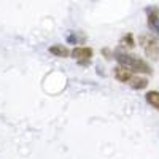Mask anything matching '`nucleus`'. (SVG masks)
<instances>
[{
	"instance_id": "4",
	"label": "nucleus",
	"mask_w": 159,
	"mask_h": 159,
	"mask_svg": "<svg viewBox=\"0 0 159 159\" xmlns=\"http://www.w3.org/2000/svg\"><path fill=\"white\" fill-rule=\"evenodd\" d=\"M92 54H94V52H92V49L89 46H76V48L72 49V57L75 61H78L80 64L89 62L91 57H92Z\"/></svg>"
},
{
	"instance_id": "7",
	"label": "nucleus",
	"mask_w": 159,
	"mask_h": 159,
	"mask_svg": "<svg viewBox=\"0 0 159 159\" xmlns=\"http://www.w3.org/2000/svg\"><path fill=\"white\" fill-rule=\"evenodd\" d=\"M49 52L52 56H57V57H69L70 56L69 48H65L64 45H52V46H49Z\"/></svg>"
},
{
	"instance_id": "1",
	"label": "nucleus",
	"mask_w": 159,
	"mask_h": 159,
	"mask_svg": "<svg viewBox=\"0 0 159 159\" xmlns=\"http://www.w3.org/2000/svg\"><path fill=\"white\" fill-rule=\"evenodd\" d=\"M115 59L119 62V65H124V67H127L130 72H134V73H147V75L153 73L151 65L147 61H143L142 57H139V56H132V54H129V52L116 51L115 52Z\"/></svg>"
},
{
	"instance_id": "9",
	"label": "nucleus",
	"mask_w": 159,
	"mask_h": 159,
	"mask_svg": "<svg viewBox=\"0 0 159 159\" xmlns=\"http://www.w3.org/2000/svg\"><path fill=\"white\" fill-rule=\"evenodd\" d=\"M119 43L124 45L126 48H134L135 46V40H134V35L132 34H126L121 40H119Z\"/></svg>"
},
{
	"instance_id": "6",
	"label": "nucleus",
	"mask_w": 159,
	"mask_h": 159,
	"mask_svg": "<svg viewBox=\"0 0 159 159\" xmlns=\"http://www.w3.org/2000/svg\"><path fill=\"white\" fill-rule=\"evenodd\" d=\"M132 89H145L148 86V80L147 78H143V76H139V75H132V78L129 80V83H127Z\"/></svg>"
},
{
	"instance_id": "2",
	"label": "nucleus",
	"mask_w": 159,
	"mask_h": 159,
	"mask_svg": "<svg viewBox=\"0 0 159 159\" xmlns=\"http://www.w3.org/2000/svg\"><path fill=\"white\" fill-rule=\"evenodd\" d=\"M139 42L145 51L147 57L153 59V61H159V38L150 35V34H143L140 35Z\"/></svg>"
},
{
	"instance_id": "3",
	"label": "nucleus",
	"mask_w": 159,
	"mask_h": 159,
	"mask_svg": "<svg viewBox=\"0 0 159 159\" xmlns=\"http://www.w3.org/2000/svg\"><path fill=\"white\" fill-rule=\"evenodd\" d=\"M147 13V22H148V27L159 35V8L157 7H148L145 10Z\"/></svg>"
},
{
	"instance_id": "8",
	"label": "nucleus",
	"mask_w": 159,
	"mask_h": 159,
	"mask_svg": "<svg viewBox=\"0 0 159 159\" xmlns=\"http://www.w3.org/2000/svg\"><path fill=\"white\" fill-rule=\"evenodd\" d=\"M147 102L151 105L153 108H156L159 111V91H148L147 96H145Z\"/></svg>"
},
{
	"instance_id": "5",
	"label": "nucleus",
	"mask_w": 159,
	"mask_h": 159,
	"mask_svg": "<svg viewBox=\"0 0 159 159\" xmlns=\"http://www.w3.org/2000/svg\"><path fill=\"white\" fill-rule=\"evenodd\" d=\"M132 75H134V72H130L127 67H124V65H118V67L115 69V78L118 80V81L121 83H129V80L132 78Z\"/></svg>"
}]
</instances>
